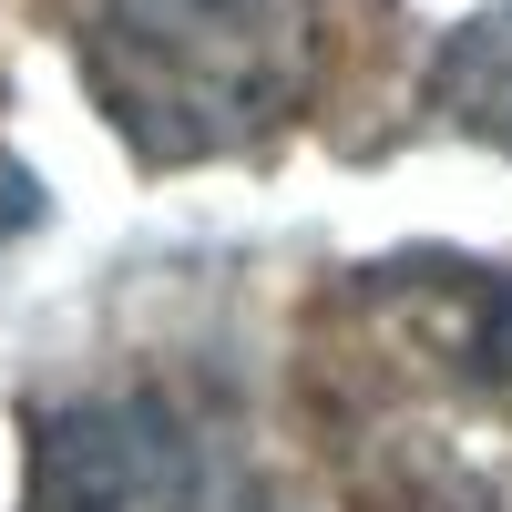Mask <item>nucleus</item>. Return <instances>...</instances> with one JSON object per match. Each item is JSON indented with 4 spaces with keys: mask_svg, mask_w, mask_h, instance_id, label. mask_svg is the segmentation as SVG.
<instances>
[{
    "mask_svg": "<svg viewBox=\"0 0 512 512\" xmlns=\"http://www.w3.org/2000/svg\"><path fill=\"white\" fill-rule=\"evenodd\" d=\"M31 512H226L216 441L164 390L62 400L31 441Z\"/></svg>",
    "mask_w": 512,
    "mask_h": 512,
    "instance_id": "nucleus-3",
    "label": "nucleus"
},
{
    "mask_svg": "<svg viewBox=\"0 0 512 512\" xmlns=\"http://www.w3.org/2000/svg\"><path fill=\"white\" fill-rule=\"evenodd\" d=\"M72 52L144 164H205L308 103L318 0H82Z\"/></svg>",
    "mask_w": 512,
    "mask_h": 512,
    "instance_id": "nucleus-2",
    "label": "nucleus"
},
{
    "mask_svg": "<svg viewBox=\"0 0 512 512\" xmlns=\"http://www.w3.org/2000/svg\"><path fill=\"white\" fill-rule=\"evenodd\" d=\"M318 420L359 512H512V277L359 267L318 338Z\"/></svg>",
    "mask_w": 512,
    "mask_h": 512,
    "instance_id": "nucleus-1",
    "label": "nucleus"
},
{
    "mask_svg": "<svg viewBox=\"0 0 512 512\" xmlns=\"http://www.w3.org/2000/svg\"><path fill=\"white\" fill-rule=\"evenodd\" d=\"M420 113H431L441 134H472V144L512 154V0H492V11H472L461 31H441Z\"/></svg>",
    "mask_w": 512,
    "mask_h": 512,
    "instance_id": "nucleus-4",
    "label": "nucleus"
}]
</instances>
